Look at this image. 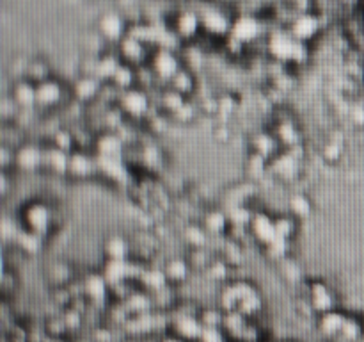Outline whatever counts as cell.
Instances as JSON below:
<instances>
[{
  "label": "cell",
  "instance_id": "cell-6",
  "mask_svg": "<svg viewBox=\"0 0 364 342\" xmlns=\"http://www.w3.org/2000/svg\"><path fill=\"white\" fill-rule=\"evenodd\" d=\"M326 28L327 25L322 11H309V13L295 14L290 24L287 25V31L295 39L308 43V45H313L323 34Z\"/></svg>",
  "mask_w": 364,
  "mask_h": 342
},
{
  "label": "cell",
  "instance_id": "cell-44",
  "mask_svg": "<svg viewBox=\"0 0 364 342\" xmlns=\"http://www.w3.org/2000/svg\"><path fill=\"white\" fill-rule=\"evenodd\" d=\"M188 264L192 266V269H208L210 264L213 262L212 253L208 252V248H188V255H187Z\"/></svg>",
  "mask_w": 364,
  "mask_h": 342
},
{
  "label": "cell",
  "instance_id": "cell-5",
  "mask_svg": "<svg viewBox=\"0 0 364 342\" xmlns=\"http://www.w3.org/2000/svg\"><path fill=\"white\" fill-rule=\"evenodd\" d=\"M269 32L270 24L267 16H259V14H237L230 36L249 50L256 43L263 41L269 36Z\"/></svg>",
  "mask_w": 364,
  "mask_h": 342
},
{
  "label": "cell",
  "instance_id": "cell-26",
  "mask_svg": "<svg viewBox=\"0 0 364 342\" xmlns=\"http://www.w3.org/2000/svg\"><path fill=\"white\" fill-rule=\"evenodd\" d=\"M309 301H311L313 309L318 314L331 312L334 306V298L331 294L329 287L322 281H316V284H311L309 287Z\"/></svg>",
  "mask_w": 364,
  "mask_h": 342
},
{
  "label": "cell",
  "instance_id": "cell-53",
  "mask_svg": "<svg viewBox=\"0 0 364 342\" xmlns=\"http://www.w3.org/2000/svg\"><path fill=\"white\" fill-rule=\"evenodd\" d=\"M201 323L205 326H219V324L224 323L223 314L217 312V310H205L201 314Z\"/></svg>",
  "mask_w": 364,
  "mask_h": 342
},
{
  "label": "cell",
  "instance_id": "cell-40",
  "mask_svg": "<svg viewBox=\"0 0 364 342\" xmlns=\"http://www.w3.org/2000/svg\"><path fill=\"white\" fill-rule=\"evenodd\" d=\"M139 281H141L146 289L155 292L162 291V289H166L167 284H169L164 269H144L141 273V276H139Z\"/></svg>",
  "mask_w": 364,
  "mask_h": 342
},
{
  "label": "cell",
  "instance_id": "cell-30",
  "mask_svg": "<svg viewBox=\"0 0 364 342\" xmlns=\"http://www.w3.org/2000/svg\"><path fill=\"white\" fill-rule=\"evenodd\" d=\"M181 237L188 248H208V241L212 235L206 232L201 223H188L181 230Z\"/></svg>",
  "mask_w": 364,
  "mask_h": 342
},
{
  "label": "cell",
  "instance_id": "cell-60",
  "mask_svg": "<svg viewBox=\"0 0 364 342\" xmlns=\"http://www.w3.org/2000/svg\"><path fill=\"white\" fill-rule=\"evenodd\" d=\"M50 342H63V341H50Z\"/></svg>",
  "mask_w": 364,
  "mask_h": 342
},
{
  "label": "cell",
  "instance_id": "cell-21",
  "mask_svg": "<svg viewBox=\"0 0 364 342\" xmlns=\"http://www.w3.org/2000/svg\"><path fill=\"white\" fill-rule=\"evenodd\" d=\"M11 98L20 105V109H34L36 98H38V88L27 78H16L11 84L9 91Z\"/></svg>",
  "mask_w": 364,
  "mask_h": 342
},
{
  "label": "cell",
  "instance_id": "cell-47",
  "mask_svg": "<svg viewBox=\"0 0 364 342\" xmlns=\"http://www.w3.org/2000/svg\"><path fill=\"white\" fill-rule=\"evenodd\" d=\"M151 306V299L148 294H142V292H134L127 298V310H132L135 314H144L148 312V309Z\"/></svg>",
  "mask_w": 364,
  "mask_h": 342
},
{
  "label": "cell",
  "instance_id": "cell-35",
  "mask_svg": "<svg viewBox=\"0 0 364 342\" xmlns=\"http://www.w3.org/2000/svg\"><path fill=\"white\" fill-rule=\"evenodd\" d=\"M245 171H247V177L251 180L259 182L267 173H269V159L259 153L251 152L249 153L247 160H245Z\"/></svg>",
  "mask_w": 364,
  "mask_h": 342
},
{
  "label": "cell",
  "instance_id": "cell-17",
  "mask_svg": "<svg viewBox=\"0 0 364 342\" xmlns=\"http://www.w3.org/2000/svg\"><path fill=\"white\" fill-rule=\"evenodd\" d=\"M128 145L116 130H102L96 134L92 152L100 157H124Z\"/></svg>",
  "mask_w": 364,
  "mask_h": 342
},
{
  "label": "cell",
  "instance_id": "cell-38",
  "mask_svg": "<svg viewBox=\"0 0 364 342\" xmlns=\"http://www.w3.org/2000/svg\"><path fill=\"white\" fill-rule=\"evenodd\" d=\"M345 319H347V317H345L343 314L334 312V310L322 314V317H320V331H322L323 335H327V337L340 335L341 328H343L345 324Z\"/></svg>",
  "mask_w": 364,
  "mask_h": 342
},
{
  "label": "cell",
  "instance_id": "cell-33",
  "mask_svg": "<svg viewBox=\"0 0 364 342\" xmlns=\"http://www.w3.org/2000/svg\"><path fill=\"white\" fill-rule=\"evenodd\" d=\"M110 84L116 86L119 91H124V89H130L137 86V68L130 66L127 63H121L119 68L116 70L114 77L110 78Z\"/></svg>",
  "mask_w": 364,
  "mask_h": 342
},
{
  "label": "cell",
  "instance_id": "cell-41",
  "mask_svg": "<svg viewBox=\"0 0 364 342\" xmlns=\"http://www.w3.org/2000/svg\"><path fill=\"white\" fill-rule=\"evenodd\" d=\"M224 209H226L228 217H230V223L237 224V227H249L256 212L252 205H228Z\"/></svg>",
  "mask_w": 364,
  "mask_h": 342
},
{
  "label": "cell",
  "instance_id": "cell-2",
  "mask_svg": "<svg viewBox=\"0 0 364 342\" xmlns=\"http://www.w3.org/2000/svg\"><path fill=\"white\" fill-rule=\"evenodd\" d=\"M191 6L196 7L201 14L203 34L212 38L213 41H224L230 38L235 16H237L233 7L220 0H198Z\"/></svg>",
  "mask_w": 364,
  "mask_h": 342
},
{
  "label": "cell",
  "instance_id": "cell-37",
  "mask_svg": "<svg viewBox=\"0 0 364 342\" xmlns=\"http://www.w3.org/2000/svg\"><path fill=\"white\" fill-rule=\"evenodd\" d=\"M299 224L301 219L295 217L291 212H284L276 216V228H277V237L283 239H294L299 232Z\"/></svg>",
  "mask_w": 364,
  "mask_h": 342
},
{
  "label": "cell",
  "instance_id": "cell-42",
  "mask_svg": "<svg viewBox=\"0 0 364 342\" xmlns=\"http://www.w3.org/2000/svg\"><path fill=\"white\" fill-rule=\"evenodd\" d=\"M290 249H291V241L290 239H283V237L274 239L272 242L263 246L265 255L269 256V259L276 260V262H281V260H284L287 256H290Z\"/></svg>",
  "mask_w": 364,
  "mask_h": 342
},
{
  "label": "cell",
  "instance_id": "cell-23",
  "mask_svg": "<svg viewBox=\"0 0 364 342\" xmlns=\"http://www.w3.org/2000/svg\"><path fill=\"white\" fill-rule=\"evenodd\" d=\"M102 252L105 260H128L132 259V244L124 235L112 234L103 241Z\"/></svg>",
  "mask_w": 364,
  "mask_h": 342
},
{
  "label": "cell",
  "instance_id": "cell-24",
  "mask_svg": "<svg viewBox=\"0 0 364 342\" xmlns=\"http://www.w3.org/2000/svg\"><path fill=\"white\" fill-rule=\"evenodd\" d=\"M272 134L276 135V139L283 148H291V146L304 142L302 141V130L294 120H284L274 123Z\"/></svg>",
  "mask_w": 364,
  "mask_h": 342
},
{
  "label": "cell",
  "instance_id": "cell-1",
  "mask_svg": "<svg viewBox=\"0 0 364 342\" xmlns=\"http://www.w3.org/2000/svg\"><path fill=\"white\" fill-rule=\"evenodd\" d=\"M311 56V45L295 39L287 27L270 28L267 36V57L287 66H302Z\"/></svg>",
  "mask_w": 364,
  "mask_h": 342
},
{
  "label": "cell",
  "instance_id": "cell-11",
  "mask_svg": "<svg viewBox=\"0 0 364 342\" xmlns=\"http://www.w3.org/2000/svg\"><path fill=\"white\" fill-rule=\"evenodd\" d=\"M153 50H155L153 46H149L148 43L141 41V39L132 34H127L119 43H116V52L121 57V61L135 68L148 64Z\"/></svg>",
  "mask_w": 364,
  "mask_h": 342
},
{
  "label": "cell",
  "instance_id": "cell-48",
  "mask_svg": "<svg viewBox=\"0 0 364 342\" xmlns=\"http://www.w3.org/2000/svg\"><path fill=\"white\" fill-rule=\"evenodd\" d=\"M259 310H262V298H259L258 292L255 291L252 294H249L247 298L242 299L237 312H240L242 316H252V314L259 312Z\"/></svg>",
  "mask_w": 364,
  "mask_h": 342
},
{
  "label": "cell",
  "instance_id": "cell-39",
  "mask_svg": "<svg viewBox=\"0 0 364 342\" xmlns=\"http://www.w3.org/2000/svg\"><path fill=\"white\" fill-rule=\"evenodd\" d=\"M185 100H187V96L181 95L180 91L173 89L171 86H167V88L164 89L159 96V107H160V110H164V113H167L171 116V114H173L178 107L183 105Z\"/></svg>",
  "mask_w": 364,
  "mask_h": 342
},
{
  "label": "cell",
  "instance_id": "cell-50",
  "mask_svg": "<svg viewBox=\"0 0 364 342\" xmlns=\"http://www.w3.org/2000/svg\"><path fill=\"white\" fill-rule=\"evenodd\" d=\"M359 335H361V324H359L358 321L347 317V319H345L343 328H341L340 331V337H343L345 341L352 342V341H358Z\"/></svg>",
  "mask_w": 364,
  "mask_h": 342
},
{
  "label": "cell",
  "instance_id": "cell-59",
  "mask_svg": "<svg viewBox=\"0 0 364 342\" xmlns=\"http://www.w3.org/2000/svg\"><path fill=\"white\" fill-rule=\"evenodd\" d=\"M359 9L364 11V0H361V4H359Z\"/></svg>",
  "mask_w": 364,
  "mask_h": 342
},
{
  "label": "cell",
  "instance_id": "cell-15",
  "mask_svg": "<svg viewBox=\"0 0 364 342\" xmlns=\"http://www.w3.org/2000/svg\"><path fill=\"white\" fill-rule=\"evenodd\" d=\"M249 232H251L252 241L258 242L263 248L269 242H272L274 239H277L276 216H270L265 210H256L251 223H249Z\"/></svg>",
  "mask_w": 364,
  "mask_h": 342
},
{
  "label": "cell",
  "instance_id": "cell-4",
  "mask_svg": "<svg viewBox=\"0 0 364 342\" xmlns=\"http://www.w3.org/2000/svg\"><path fill=\"white\" fill-rule=\"evenodd\" d=\"M53 219H55V216H53L50 203L43 202L39 198L23 203L20 212H18V221H20L21 228L36 232V234L43 235V237H46L52 232Z\"/></svg>",
  "mask_w": 364,
  "mask_h": 342
},
{
  "label": "cell",
  "instance_id": "cell-43",
  "mask_svg": "<svg viewBox=\"0 0 364 342\" xmlns=\"http://www.w3.org/2000/svg\"><path fill=\"white\" fill-rule=\"evenodd\" d=\"M50 145L70 153L77 150V141H75V134L71 128H55L50 135Z\"/></svg>",
  "mask_w": 364,
  "mask_h": 342
},
{
  "label": "cell",
  "instance_id": "cell-31",
  "mask_svg": "<svg viewBox=\"0 0 364 342\" xmlns=\"http://www.w3.org/2000/svg\"><path fill=\"white\" fill-rule=\"evenodd\" d=\"M45 239L46 237L36 234V232L21 228L16 241H14V246H16L21 253H25V255H38V253L43 249V242H45Z\"/></svg>",
  "mask_w": 364,
  "mask_h": 342
},
{
  "label": "cell",
  "instance_id": "cell-56",
  "mask_svg": "<svg viewBox=\"0 0 364 342\" xmlns=\"http://www.w3.org/2000/svg\"><path fill=\"white\" fill-rule=\"evenodd\" d=\"M213 138H215L219 142H226L228 139H230V130H228L226 125L215 127V130H213Z\"/></svg>",
  "mask_w": 364,
  "mask_h": 342
},
{
  "label": "cell",
  "instance_id": "cell-36",
  "mask_svg": "<svg viewBox=\"0 0 364 342\" xmlns=\"http://www.w3.org/2000/svg\"><path fill=\"white\" fill-rule=\"evenodd\" d=\"M169 86L173 89H176V91H180L181 95L187 96V98L196 91V89H198V86H196V75L192 73L191 68L187 66H183L180 71H178L176 77L171 81Z\"/></svg>",
  "mask_w": 364,
  "mask_h": 342
},
{
  "label": "cell",
  "instance_id": "cell-18",
  "mask_svg": "<svg viewBox=\"0 0 364 342\" xmlns=\"http://www.w3.org/2000/svg\"><path fill=\"white\" fill-rule=\"evenodd\" d=\"M103 82L100 78L91 77V75H78L73 82H71V98L78 103L89 105L95 100H98L100 93H102Z\"/></svg>",
  "mask_w": 364,
  "mask_h": 342
},
{
  "label": "cell",
  "instance_id": "cell-13",
  "mask_svg": "<svg viewBox=\"0 0 364 342\" xmlns=\"http://www.w3.org/2000/svg\"><path fill=\"white\" fill-rule=\"evenodd\" d=\"M98 175V159L91 150H73L70 153V166H68V177L75 180H89Z\"/></svg>",
  "mask_w": 364,
  "mask_h": 342
},
{
  "label": "cell",
  "instance_id": "cell-27",
  "mask_svg": "<svg viewBox=\"0 0 364 342\" xmlns=\"http://www.w3.org/2000/svg\"><path fill=\"white\" fill-rule=\"evenodd\" d=\"M162 269L166 273L169 284H181V281H185L188 278L192 266L188 264L187 256H173V259L166 260Z\"/></svg>",
  "mask_w": 364,
  "mask_h": 342
},
{
  "label": "cell",
  "instance_id": "cell-55",
  "mask_svg": "<svg viewBox=\"0 0 364 342\" xmlns=\"http://www.w3.org/2000/svg\"><path fill=\"white\" fill-rule=\"evenodd\" d=\"M63 321H64V324H66V328H77L78 324L82 323L80 312H78V310H75V309L68 310V312L64 314Z\"/></svg>",
  "mask_w": 364,
  "mask_h": 342
},
{
  "label": "cell",
  "instance_id": "cell-3",
  "mask_svg": "<svg viewBox=\"0 0 364 342\" xmlns=\"http://www.w3.org/2000/svg\"><path fill=\"white\" fill-rule=\"evenodd\" d=\"M166 24L173 31V34L180 39V43H196L203 36L201 14L191 4H181L167 16Z\"/></svg>",
  "mask_w": 364,
  "mask_h": 342
},
{
  "label": "cell",
  "instance_id": "cell-32",
  "mask_svg": "<svg viewBox=\"0 0 364 342\" xmlns=\"http://www.w3.org/2000/svg\"><path fill=\"white\" fill-rule=\"evenodd\" d=\"M23 78L31 81L32 84H41V82L52 78V68L41 57H34V59H28L27 68H25Z\"/></svg>",
  "mask_w": 364,
  "mask_h": 342
},
{
  "label": "cell",
  "instance_id": "cell-58",
  "mask_svg": "<svg viewBox=\"0 0 364 342\" xmlns=\"http://www.w3.org/2000/svg\"><path fill=\"white\" fill-rule=\"evenodd\" d=\"M166 342H181V341H178V338H167Z\"/></svg>",
  "mask_w": 364,
  "mask_h": 342
},
{
  "label": "cell",
  "instance_id": "cell-7",
  "mask_svg": "<svg viewBox=\"0 0 364 342\" xmlns=\"http://www.w3.org/2000/svg\"><path fill=\"white\" fill-rule=\"evenodd\" d=\"M116 105L119 107V110L124 114V118L135 121H144L153 109V102L151 98H149V93L146 91V89L139 88V86L121 91Z\"/></svg>",
  "mask_w": 364,
  "mask_h": 342
},
{
  "label": "cell",
  "instance_id": "cell-54",
  "mask_svg": "<svg viewBox=\"0 0 364 342\" xmlns=\"http://www.w3.org/2000/svg\"><path fill=\"white\" fill-rule=\"evenodd\" d=\"M203 342H223V331L219 326H205L201 335Z\"/></svg>",
  "mask_w": 364,
  "mask_h": 342
},
{
  "label": "cell",
  "instance_id": "cell-12",
  "mask_svg": "<svg viewBox=\"0 0 364 342\" xmlns=\"http://www.w3.org/2000/svg\"><path fill=\"white\" fill-rule=\"evenodd\" d=\"M43 160H45V146L41 142L25 141L14 153V170L20 173H38L43 171Z\"/></svg>",
  "mask_w": 364,
  "mask_h": 342
},
{
  "label": "cell",
  "instance_id": "cell-57",
  "mask_svg": "<svg viewBox=\"0 0 364 342\" xmlns=\"http://www.w3.org/2000/svg\"><path fill=\"white\" fill-rule=\"evenodd\" d=\"M96 338H98L100 342H110L112 335H110V331H107V330H98L96 331Z\"/></svg>",
  "mask_w": 364,
  "mask_h": 342
},
{
  "label": "cell",
  "instance_id": "cell-25",
  "mask_svg": "<svg viewBox=\"0 0 364 342\" xmlns=\"http://www.w3.org/2000/svg\"><path fill=\"white\" fill-rule=\"evenodd\" d=\"M281 150H283V146L279 145L272 130H259L251 138V152L259 153L269 160L276 157Z\"/></svg>",
  "mask_w": 364,
  "mask_h": 342
},
{
  "label": "cell",
  "instance_id": "cell-28",
  "mask_svg": "<svg viewBox=\"0 0 364 342\" xmlns=\"http://www.w3.org/2000/svg\"><path fill=\"white\" fill-rule=\"evenodd\" d=\"M174 330L185 341H198L201 338L203 330H205V324L199 319H196L194 316H188V314H183L176 319L174 323Z\"/></svg>",
  "mask_w": 364,
  "mask_h": 342
},
{
  "label": "cell",
  "instance_id": "cell-22",
  "mask_svg": "<svg viewBox=\"0 0 364 342\" xmlns=\"http://www.w3.org/2000/svg\"><path fill=\"white\" fill-rule=\"evenodd\" d=\"M201 224L212 237H224L231 223L226 214V209L224 207H215V209H208L203 214Z\"/></svg>",
  "mask_w": 364,
  "mask_h": 342
},
{
  "label": "cell",
  "instance_id": "cell-8",
  "mask_svg": "<svg viewBox=\"0 0 364 342\" xmlns=\"http://www.w3.org/2000/svg\"><path fill=\"white\" fill-rule=\"evenodd\" d=\"M148 64L155 73L156 81L164 82V84H171L178 71L185 66L183 57H180V53L174 48H166V46H159L153 50Z\"/></svg>",
  "mask_w": 364,
  "mask_h": 342
},
{
  "label": "cell",
  "instance_id": "cell-20",
  "mask_svg": "<svg viewBox=\"0 0 364 342\" xmlns=\"http://www.w3.org/2000/svg\"><path fill=\"white\" fill-rule=\"evenodd\" d=\"M68 166H70V152H64L53 145H45V160H43L45 173L64 177L68 175Z\"/></svg>",
  "mask_w": 364,
  "mask_h": 342
},
{
  "label": "cell",
  "instance_id": "cell-9",
  "mask_svg": "<svg viewBox=\"0 0 364 342\" xmlns=\"http://www.w3.org/2000/svg\"><path fill=\"white\" fill-rule=\"evenodd\" d=\"M130 21L123 11L107 9L96 18V32L107 41V45H116L128 34Z\"/></svg>",
  "mask_w": 364,
  "mask_h": 342
},
{
  "label": "cell",
  "instance_id": "cell-51",
  "mask_svg": "<svg viewBox=\"0 0 364 342\" xmlns=\"http://www.w3.org/2000/svg\"><path fill=\"white\" fill-rule=\"evenodd\" d=\"M48 273H50V276H52L53 284H57V285L66 284V281L70 280V276H71L70 266H66V264H63V262L53 264V266L50 267Z\"/></svg>",
  "mask_w": 364,
  "mask_h": 342
},
{
  "label": "cell",
  "instance_id": "cell-46",
  "mask_svg": "<svg viewBox=\"0 0 364 342\" xmlns=\"http://www.w3.org/2000/svg\"><path fill=\"white\" fill-rule=\"evenodd\" d=\"M320 152H322L323 160H327V162H331V164L338 162V160L341 159V155H343V141L329 139L327 142H323V146Z\"/></svg>",
  "mask_w": 364,
  "mask_h": 342
},
{
  "label": "cell",
  "instance_id": "cell-52",
  "mask_svg": "<svg viewBox=\"0 0 364 342\" xmlns=\"http://www.w3.org/2000/svg\"><path fill=\"white\" fill-rule=\"evenodd\" d=\"M281 266V269H283V274L288 278L290 281H295L301 278V267L297 266V262H295L294 259H290V256H287L284 260H281V262H277Z\"/></svg>",
  "mask_w": 364,
  "mask_h": 342
},
{
  "label": "cell",
  "instance_id": "cell-34",
  "mask_svg": "<svg viewBox=\"0 0 364 342\" xmlns=\"http://www.w3.org/2000/svg\"><path fill=\"white\" fill-rule=\"evenodd\" d=\"M288 212L294 214L299 219H308L313 214V202L309 200V196H306L304 192H295L288 200Z\"/></svg>",
  "mask_w": 364,
  "mask_h": 342
},
{
  "label": "cell",
  "instance_id": "cell-10",
  "mask_svg": "<svg viewBox=\"0 0 364 342\" xmlns=\"http://www.w3.org/2000/svg\"><path fill=\"white\" fill-rule=\"evenodd\" d=\"M38 88V98H36V107L38 110H52L59 109L63 103H66L71 98L70 86H64L57 78H48L36 86Z\"/></svg>",
  "mask_w": 364,
  "mask_h": 342
},
{
  "label": "cell",
  "instance_id": "cell-45",
  "mask_svg": "<svg viewBox=\"0 0 364 342\" xmlns=\"http://www.w3.org/2000/svg\"><path fill=\"white\" fill-rule=\"evenodd\" d=\"M198 114L199 107L196 105L194 102H191V100H185L183 105L178 107V109L171 114V118H173L174 121H178V123H191V121L196 120Z\"/></svg>",
  "mask_w": 364,
  "mask_h": 342
},
{
  "label": "cell",
  "instance_id": "cell-16",
  "mask_svg": "<svg viewBox=\"0 0 364 342\" xmlns=\"http://www.w3.org/2000/svg\"><path fill=\"white\" fill-rule=\"evenodd\" d=\"M98 159V175L107 182L116 185H124L130 180V170L124 157H100Z\"/></svg>",
  "mask_w": 364,
  "mask_h": 342
},
{
  "label": "cell",
  "instance_id": "cell-49",
  "mask_svg": "<svg viewBox=\"0 0 364 342\" xmlns=\"http://www.w3.org/2000/svg\"><path fill=\"white\" fill-rule=\"evenodd\" d=\"M206 273H208V276L212 278V280L223 281L226 280L228 274H230V264H228L224 259H213V262L210 264Z\"/></svg>",
  "mask_w": 364,
  "mask_h": 342
},
{
  "label": "cell",
  "instance_id": "cell-29",
  "mask_svg": "<svg viewBox=\"0 0 364 342\" xmlns=\"http://www.w3.org/2000/svg\"><path fill=\"white\" fill-rule=\"evenodd\" d=\"M109 281L105 280L103 274H89L84 280V285H82V292L84 296H87L91 301H103L109 294Z\"/></svg>",
  "mask_w": 364,
  "mask_h": 342
},
{
  "label": "cell",
  "instance_id": "cell-14",
  "mask_svg": "<svg viewBox=\"0 0 364 342\" xmlns=\"http://www.w3.org/2000/svg\"><path fill=\"white\" fill-rule=\"evenodd\" d=\"M269 171L276 177V180H295L301 175V159H297L290 150L283 148L269 160Z\"/></svg>",
  "mask_w": 364,
  "mask_h": 342
},
{
  "label": "cell",
  "instance_id": "cell-19",
  "mask_svg": "<svg viewBox=\"0 0 364 342\" xmlns=\"http://www.w3.org/2000/svg\"><path fill=\"white\" fill-rule=\"evenodd\" d=\"M258 196V182L255 180H245L233 184L230 189H226L224 195V205H252V202Z\"/></svg>",
  "mask_w": 364,
  "mask_h": 342
}]
</instances>
